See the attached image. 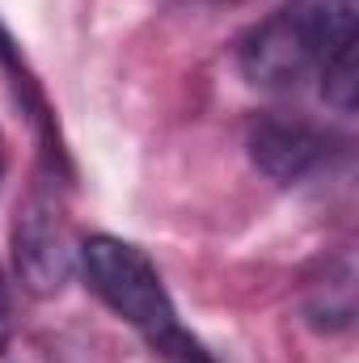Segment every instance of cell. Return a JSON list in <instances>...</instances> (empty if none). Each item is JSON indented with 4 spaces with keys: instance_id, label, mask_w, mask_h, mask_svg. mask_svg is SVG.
Here are the masks:
<instances>
[{
    "instance_id": "7a4b0ae2",
    "label": "cell",
    "mask_w": 359,
    "mask_h": 363,
    "mask_svg": "<svg viewBox=\"0 0 359 363\" xmlns=\"http://www.w3.org/2000/svg\"><path fill=\"white\" fill-rule=\"evenodd\" d=\"M355 17L359 0H287L241 38V77L258 89H296L313 81L355 43Z\"/></svg>"
},
{
    "instance_id": "277c9868",
    "label": "cell",
    "mask_w": 359,
    "mask_h": 363,
    "mask_svg": "<svg viewBox=\"0 0 359 363\" xmlns=\"http://www.w3.org/2000/svg\"><path fill=\"white\" fill-rule=\"evenodd\" d=\"M245 144H250L254 165L275 182L309 178L330 157V135L317 131L313 123L287 118V114H263V118H254Z\"/></svg>"
},
{
    "instance_id": "3957f363",
    "label": "cell",
    "mask_w": 359,
    "mask_h": 363,
    "mask_svg": "<svg viewBox=\"0 0 359 363\" xmlns=\"http://www.w3.org/2000/svg\"><path fill=\"white\" fill-rule=\"evenodd\" d=\"M13 267L26 291L55 296L77 267V250L60 216L43 203H26L13 220Z\"/></svg>"
},
{
    "instance_id": "52a82bcc",
    "label": "cell",
    "mask_w": 359,
    "mask_h": 363,
    "mask_svg": "<svg viewBox=\"0 0 359 363\" xmlns=\"http://www.w3.org/2000/svg\"><path fill=\"white\" fill-rule=\"evenodd\" d=\"M0 174H4V140H0Z\"/></svg>"
},
{
    "instance_id": "5b68a950",
    "label": "cell",
    "mask_w": 359,
    "mask_h": 363,
    "mask_svg": "<svg viewBox=\"0 0 359 363\" xmlns=\"http://www.w3.org/2000/svg\"><path fill=\"white\" fill-rule=\"evenodd\" d=\"M321 97L338 110V114H355V97H359V64H355V43H347L321 72Z\"/></svg>"
},
{
    "instance_id": "8992f818",
    "label": "cell",
    "mask_w": 359,
    "mask_h": 363,
    "mask_svg": "<svg viewBox=\"0 0 359 363\" xmlns=\"http://www.w3.org/2000/svg\"><path fill=\"white\" fill-rule=\"evenodd\" d=\"M9 338H13V300H9V283L0 274V355L9 347Z\"/></svg>"
},
{
    "instance_id": "6da1fadb",
    "label": "cell",
    "mask_w": 359,
    "mask_h": 363,
    "mask_svg": "<svg viewBox=\"0 0 359 363\" xmlns=\"http://www.w3.org/2000/svg\"><path fill=\"white\" fill-rule=\"evenodd\" d=\"M77 262L85 271L93 296L114 317H123L153 347V355H161L165 363H216L207 355V347L178 321V308H174L161 274L140 245L97 233L77 250Z\"/></svg>"
}]
</instances>
